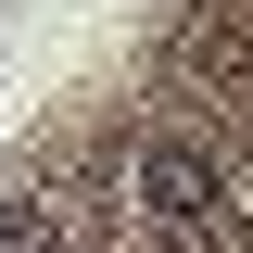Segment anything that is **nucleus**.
Wrapping results in <instances>:
<instances>
[{
    "mask_svg": "<svg viewBox=\"0 0 253 253\" xmlns=\"http://www.w3.org/2000/svg\"><path fill=\"white\" fill-rule=\"evenodd\" d=\"M0 253H51V203L13 190V203H0Z\"/></svg>",
    "mask_w": 253,
    "mask_h": 253,
    "instance_id": "obj_2",
    "label": "nucleus"
},
{
    "mask_svg": "<svg viewBox=\"0 0 253 253\" xmlns=\"http://www.w3.org/2000/svg\"><path fill=\"white\" fill-rule=\"evenodd\" d=\"M139 203H152V228H203L215 215V165L190 152V139H152L139 152Z\"/></svg>",
    "mask_w": 253,
    "mask_h": 253,
    "instance_id": "obj_1",
    "label": "nucleus"
}]
</instances>
